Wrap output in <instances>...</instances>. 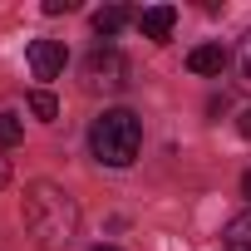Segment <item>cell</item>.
I'll return each mask as SVG.
<instances>
[{
  "label": "cell",
  "instance_id": "obj_5",
  "mask_svg": "<svg viewBox=\"0 0 251 251\" xmlns=\"http://www.w3.org/2000/svg\"><path fill=\"white\" fill-rule=\"evenodd\" d=\"M133 25L143 30V40L163 45V40H173V25H177V10H173V5H148V10H138V20H133Z\"/></svg>",
  "mask_w": 251,
  "mask_h": 251
},
{
  "label": "cell",
  "instance_id": "obj_8",
  "mask_svg": "<svg viewBox=\"0 0 251 251\" xmlns=\"http://www.w3.org/2000/svg\"><path fill=\"white\" fill-rule=\"evenodd\" d=\"M226 251H251V212H241L226 226Z\"/></svg>",
  "mask_w": 251,
  "mask_h": 251
},
{
  "label": "cell",
  "instance_id": "obj_1",
  "mask_svg": "<svg viewBox=\"0 0 251 251\" xmlns=\"http://www.w3.org/2000/svg\"><path fill=\"white\" fill-rule=\"evenodd\" d=\"M25 226L40 251H64L79 236V202L54 182H30L25 187Z\"/></svg>",
  "mask_w": 251,
  "mask_h": 251
},
{
  "label": "cell",
  "instance_id": "obj_7",
  "mask_svg": "<svg viewBox=\"0 0 251 251\" xmlns=\"http://www.w3.org/2000/svg\"><path fill=\"white\" fill-rule=\"evenodd\" d=\"M187 69H192V74H222V69H226V50H222V45H197V50L187 54Z\"/></svg>",
  "mask_w": 251,
  "mask_h": 251
},
{
  "label": "cell",
  "instance_id": "obj_13",
  "mask_svg": "<svg viewBox=\"0 0 251 251\" xmlns=\"http://www.w3.org/2000/svg\"><path fill=\"white\" fill-rule=\"evenodd\" d=\"M236 128H241V138H246V143H251V108H246V113H241V118H236Z\"/></svg>",
  "mask_w": 251,
  "mask_h": 251
},
{
  "label": "cell",
  "instance_id": "obj_14",
  "mask_svg": "<svg viewBox=\"0 0 251 251\" xmlns=\"http://www.w3.org/2000/svg\"><path fill=\"white\" fill-rule=\"evenodd\" d=\"M0 187H10V158L0 153Z\"/></svg>",
  "mask_w": 251,
  "mask_h": 251
},
{
  "label": "cell",
  "instance_id": "obj_12",
  "mask_svg": "<svg viewBox=\"0 0 251 251\" xmlns=\"http://www.w3.org/2000/svg\"><path fill=\"white\" fill-rule=\"evenodd\" d=\"M74 0H45V15H69Z\"/></svg>",
  "mask_w": 251,
  "mask_h": 251
},
{
  "label": "cell",
  "instance_id": "obj_4",
  "mask_svg": "<svg viewBox=\"0 0 251 251\" xmlns=\"http://www.w3.org/2000/svg\"><path fill=\"white\" fill-rule=\"evenodd\" d=\"M25 59H30V69H35V79H59L64 74V45L59 40H30V50H25Z\"/></svg>",
  "mask_w": 251,
  "mask_h": 251
},
{
  "label": "cell",
  "instance_id": "obj_6",
  "mask_svg": "<svg viewBox=\"0 0 251 251\" xmlns=\"http://www.w3.org/2000/svg\"><path fill=\"white\" fill-rule=\"evenodd\" d=\"M128 20H138L128 5H103V10H94V35H103V40H113Z\"/></svg>",
  "mask_w": 251,
  "mask_h": 251
},
{
  "label": "cell",
  "instance_id": "obj_11",
  "mask_svg": "<svg viewBox=\"0 0 251 251\" xmlns=\"http://www.w3.org/2000/svg\"><path fill=\"white\" fill-rule=\"evenodd\" d=\"M236 79H241V89H251V30L236 45Z\"/></svg>",
  "mask_w": 251,
  "mask_h": 251
},
{
  "label": "cell",
  "instance_id": "obj_9",
  "mask_svg": "<svg viewBox=\"0 0 251 251\" xmlns=\"http://www.w3.org/2000/svg\"><path fill=\"white\" fill-rule=\"evenodd\" d=\"M30 113L45 118V123H54V118H59V99H54L50 89H35V94H30Z\"/></svg>",
  "mask_w": 251,
  "mask_h": 251
},
{
  "label": "cell",
  "instance_id": "obj_3",
  "mask_svg": "<svg viewBox=\"0 0 251 251\" xmlns=\"http://www.w3.org/2000/svg\"><path fill=\"white\" fill-rule=\"evenodd\" d=\"M79 74H84V89L89 94H118V89H128V59H123L113 45H99L79 64Z\"/></svg>",
  "mask_w": 251,
  "mask_h": 251
},
{
  "label": "cell",
  "instance_id": "obj_2",
  "mask_svg": "<svg viewBox=\"0 0 251 251\" xmlns=\"http://www.w3.org/2000/svg\"><path fill=\"white\" fill-rule=\"evenodd\" d=\"M143 148V123L138 113L128 108H103L94 123H89V153L103 163V168H128Z\"/></svg>",
  "mask_w": 251,
  "mask_h": 251
},
{
  "label": "cell",
  "instance_id": "obj_10",
  "mask_svg": "<svg viewBox=\"0 0 251 251\" xmlns=\"http://www.w3.org/2000/svg\"><path fill=\"white\" fill-rule=\"evenodd\" d=\"M20 138H25V123H20V113L0 108V148H10V143H20Z\"/></svg>",
  "mask_w": 251,
  "mask_h": 251
},
{
  "label": "cell",
  "instance_id": "obj_16",
  "mask_svg": "<svg viewBox=\"0 0 251 251\" xmlns=\"http://www.w3.org/2000/svg\"><path fill=\"white\" fill-rule=\"evenodd\" d=\"M94 251H118V246H94Z\"/></svg>",
  "mask_w": 251,
  "mask_h": 251
},
{
  "label": "cell",
  "instance_id": "obj_15",
  "mask_svg": "<svg viewBox=\"0 0 251 251\" xmlns=\"http://www.w3.org/2000/svg\"><path fill=\"white\" fill-rule=\"evenodd\" d=\"M241 192H246V197H251V173H246V177H241Z\"/></svg>",
  "mask_w": 251,
  "mask_h": 251
}]
</instances>
